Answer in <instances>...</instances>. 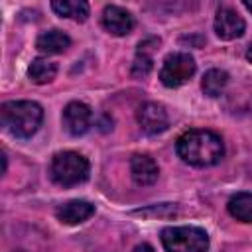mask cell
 I'll return each mask as SVG.
<instances>
[{
  "label": "cell",
  "instance_id": "5b68a950",
  "mask_svg": "<svg viewBox=\"0 0 252 252\" xmlns=\"http://www.w3.org/2000/svg\"><path fill=\"white\" fill-rule=\"evenodd\" d=\"M195 67H197L195 59L189 53H183V51L169 53L163 59V65L159 69V81L169 89L181 87L195 75Z\"/></svg>",
  "mask_w": 252,
  "mask_h": 252
},
{
  "label": "cell",
  "instance_id": "9c48e42d",
  "mask_svg": "<svg viewBox=\"0 0 252 252\" xmlns=\"http://www.w3.org/2000/svg\"><path fill=\"white\" fill-rule=\"evenodd\" d=\"M102 26L112 35H126L134 28V18H132V14L128 10L110 4L102 12Z\"/></svg>",
  "mask_w": 252,
  "mask_h": 252
},
{
  "label": "cell",
  "instance_id": "d6986e66",
  "mask_svg": "<svg viewBox=\"0 0 252 252\" xmlns=\"http://www.w3.org/2000/svg\"><path fill=\"white\" fill-rule=\"evenodd\" d=\"M246 59L252 63V43H250V45H248V49H246Z\"/></svg>",
  "mask_w": 252,
  "mask_h": 252
},
{
  "label": "cell",
  "instance_id": "ac0fdd59",
  "mask_svg": "<svg viewBox=\"0 0 252 252\" xmlns=\"http://www.w3.org/2000/svg\"><path fill=\"white\" fill-rule=\"evenodd\" d=\"M132 252H156V250H154L150 244H146V242H144V244H138V246H136Z\"/></svg>",
  "mask_w": 252,
  "mask_h": 252
},
{
  "label": "cell",
  "instance_id": "4fadbf2b",
  "mask_svg": "<svg viewBox=\"0 0 252 252\" xmlns=\"http://www.w3.org/2000/svg\"><path fill=\"white\" fill-rule=\"evenodd\" d=\"M69 45H71V37L61 30H47L35 41V47L41 53H63L65 49H69Z\"/></svg>",
  "mask_w": 252,
  "mask_h": 252
},
{
  "label": "cell",
  "instance_id": "30bf717a",
  "mask_svg": "<svg viewBox=\"0 0 252 252\" xmlns=\"http://www.w3.org/2000/svg\"><path fill=\"white\" fill-rule=\"evenodd\" d=\"M130 173H132L134 183L152 185L158 179L159 169H158V163L154 161V158H150L148 154H136L130 159Z\"/></svg>",
  "mask_w": 252,
  "mask_h": 252
},
{
  "label": "cell",
  "instance_id": "9a60e30c",
  "mask_svg": "<svg viewBox=\"0 0 252 252\" xmlns=\"http://www.w3.org/2000/svg\"><path fill=\"white\" fill-rule=\"evenodd\" d=\"M57 75V65L53 61L47 59H33L28 67V77L35 83V85H45L49 81H53Z\"/></svg>",
  "mask_w": 252,
  "mask_h": 252
},
{
  "label": "cell",
  "instance_id": "52a82bcc",
  "mask_svg": "<svg viewBox=\"0 0 252 252\" xmlns=\"http://www.w3.org/2000/svg\"><path fill=\"white\" fill-rule=\"evenodd\" d=\"M93 122V110L89 104L73 100L63 110V126L71 136H83Z\"/></svg>",
  "mask_w": 252,
  "mask_h": 252
},
{
  "label": "cell",
  "instance_id": "ffe728a7",
  "mask_svg": "<svg viewBox=\"0 0 252 252\" xmlns=\"http://www.w3.org/2000/svg\"><path fill=\"white\" fill-rule=\"evenodd\" d=\"M244 8H246V10H250V12H252V2H248V0H244Z\"/></svg>",
  "mask_w": 252,
  "mask_h": 252
},
{
  "label": "cell",
  "instance_id": "5bb4252c",
  "mask_svg": "<svg viewBox=\"0 0 252 252\" xmlns=\"http://www.w3.org/2000/svg\"><path fill=\"white\" fill-rule=\"evenodd\" d=\"M51 8L61 18H71L75 22H85L89 18V4L83 0H55Z\"/></svg>",
  "mask_w": 252,
  "mask_h": 252
},
{
  "label": "cell",
  "instance_id": "8fae6325",
  "mask_svg": "<svg viewBox=\"0 0 252 252\" xmlns=\"http://www.w3.org/2000/svg\"><path fill=\"white\" fill-rule=\"evenodd\" d=\"M55 215L63 224H79L94 215V205H91L89 201L77 199V201H69V203L61 205Z\"/></svg>",
  "mask_w": 252,
  "mask_h": 252
},
{
  "label": "cell",
  "instance_id": "7a4b0ae2",
  "mask_svg": "<svg viewBox=\"0 0 252 252\" xmlns=\"http://www.w3.org/2000/svg\"><path fill=\"white\" fill-rule=\"evenodd\" d=\"M0 118H2V126L12 136L32 138L43 122V110L37 102L32 100H10L2 104Z\"/></svg>",
  "mask_w": 252,
  "mask_h": 252
},
{
  "label": "cell",
  "instance_id": "6da1fadb",
  "mask_svg": "<svg viewBox=\"0 0 252 252\" xmlns=\"http://www.w3.org/2000/svg\"><path fill=\"white\" fill-rule=\"evenodd\" d=\"M177 156L195 167H209L220 161L224 144L211 130H189L177 138Z\"/></svg>",
  "mask_w": 252,
  "mask_h": 252
},
{
  "label": "cell",
  "instance_id": "ba28073f",
  "mask_svg": "<svg viewBox=\"0 0 252 252\" xmlns=\"http://www.w3.org/2000/svg\"><path fill=\"white\" fill-rule=\"evenodd\" d=\"M246 24L244 20L238 16L236 10L222 6L217 10V18H215V32L220 39H236L244 33Z\"/></svg>",
  "mask_w": 252,
  "mask_h": 252
},
{
  "label": "cell",
  "instance_id": "8992f818",
  "mask_svg": "<svg viewBox=\"0 0 252 252\" xmlns=\"http://www.w3.org/2000/svg\"><path fill=\"white\" fill-rule=\"evenodd\" d=\"M138 124L140 128L150 134V136H156V134H161L167 130L169 126V118H167V112L161 104L158 102H144L140 108H138Z\"/></svg>",
  "mask_w": 252,
  "mask_h": 252
},
{
  "label": "cell",
  "instance_id": "2e32d148",
  "mask_svg": "<svg viewBox=\"0 0 252 252\" xmlns=\"http://www.w3.org/2000/svg\"><path fill=\"white\" fill-rule=\"evenodd\" d=\"M228 213L242 222L252 224V193H236L228 201Z\"/></svg>",
  "mask_w": 252,
  "mask_h": 252
},
{
  "label": "cell",
  "instance_id": "e0dca14e",
  "mask_svg": "<svg viewBox=\"0 0 252 252\" xmlns=\"http://www.w3.org/2000/svg\"><path fill=\"white\" fill-rule=\"evenodd\" d=\"M226 83H228V75H226V71L211 69V71L205 73L201 87H203L205 94H209V96H219V94L224 91Z\"/></svg>",
  "mask_w": 252,
  "mask_h": 252
},
{
  "label": "cell",
  "instance_id": "3957f363",
  "mask_svg": "<svg viewBox=\"0 0 252 252\" xmlns=\"http://www.w3.org/2000/svg\"><path fill=\"white\" fill-rule=\"evenodd\" d=\"M91 171L89 159L77 152H59L49 163V175L57 185L73 187L87 181Z\"/></svg>",
  "mask_w": 252,
  "mask_h": 252
},
{
  "label": "cell",
  "instance_id": "277c9868",
  "mask_svg": "<svg viewBox=\"0 0 252 252\" xmlns=\"http://www.w3.org/2000/svg\"><path fill=\"white\" fill-rule=\"evenodd\" d=\"M165 252H207L209 234L199 226H167L161 230Z\"/></svg>",
  "mask_w": 252,
  "mask_h": 252
},
{
  "label": "cell",
  "instance_id": "7c38bea8",
  "mask_svg": "<svg viewBox=\"0 0 252 252\" xmlns=\"http://www.w3.org/2000/svg\"><path fill=\"white\" fill-rule=\"evenodd\" d=\"M158 43H159V39H156V37H148V39L138 43L136 57H134V63H132V75L134 77H146L152 71L154 51H156Z\"/></svg>",
  "mask_w": 252,
  "mask_h": 252
}]
</instances>
